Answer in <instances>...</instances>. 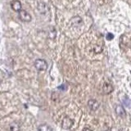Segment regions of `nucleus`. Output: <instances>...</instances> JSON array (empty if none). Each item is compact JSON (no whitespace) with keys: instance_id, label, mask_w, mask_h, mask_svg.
Returning a JSON list of instances; mask_svg holds the SVG:
<instances>
[{"instance_id":"nucleus-9","label":"nucleus","mask_w":131,"mask_h":131,"mask_svg":"<svg viewBox=\"0 0 131 131\" xmlns=\"http://www.w3.org/2000/svg\"><path fill=\"white\" fill-rule=\"evenodd\" d=\"M52 129L51 128V127L48 125H46V124L41 125L39 126V128H38V131H52Z\"/></svg>"},{"instance_id":"nucleus-1","label":"nucleus","mask_w":131,"mask_h":131,"mask_svg":"<svg viewBox=\"0 0 131 131\" xmlns=\"http://www.w3.org/2000/svg\"><path fill=\"white\" fill-rule=\"evenodd\" d=\"M35 67L37 71H43L48 68V64L46 61L43 59H37L35 61Z\"/></svg>"},{"instance_id":"nucleus-2","label":"nucleus","mask_w":131,"mask_h":131,"mask_svg":"<svg viewBox=\"0 0 131 131\" xmlns=\"http://www.w3.org/2000/svg\"><path fill=\"white\" fill-rule=\"evenodd\" d=\"M19 19L23 22H30L32 20V17L30 13L26 10H21L20 12H19Z\"/></svg>"},{"instance_id":"nucleus-12","label":"nucleus","mask_w":131,"mask_h":131,"mask_svg":"<svg viewBox=\"0 0 131 131\" xmlns=\"http://www.w3.org/2000/svg\"><path fill=\"white\" fill-rule=\"evenodd\" d=\"M2 83V80L1 79H0V84H1Z\"/></svg>"},{"instance_id":"nucleus-7","label":"nucleus","mask_w":131,"mask_h":131,"mask_svg":"<svg viewBox=\"0 0 131 131\" xmlns=\"http://www.w3.org/2000/svg\"><path fill=\"white\" fill-rule=\"evenodd\" d=\"M10 131H20V125L17 121H14L10 125Z\"/></svg>"},{"instance_id":"nucleus-5","label":"nucleus","mask_w":131,"mask_h":131,"mask_svg":"<svg viewBox=\"0 0 131 131\" xmlns=\"http://www.w3.org/2000/svg\"><path fill=\"white\" fill-rule=\"evenodd\" d=\"M88 105H89V107L92 111H96L99 107V103L94 99H90L88 102Z\"/></svg>"},{"instance_id":"nucleus-6","label":"nucleus","mask_w":131,"mask_h":131,"mask_svg":"<svg viewBox=\"0 0 131 131\" xmlns=\"http://www.w3.org/2000/svg\"><path fill=\"white\" fill-rule=\"evenodd\" d=\"M116 112L120 117H125V111L121 106H116Z\"/></svg>"},{"instance_id":"nucleus-3","label":"nucleus","mask_w":131,"mask_h":131,"mask_svg":"<svg viewBox=\"0 0 131 131\" xmlns=\"http://www.w3.org/2000/svg\"><path fill=\"white\" fill-rule=\"evenodd\" d=\"M73 124H74V122L71 119L67 116L62 120V122H61V126H62V128L65 129H69L72 127Z\"/></svg>"},{"instance_id":"nucleus-4","label":"nucleus","mask_w":131,"mask_h":131,"mask_svg":"<svg viewBox=\"0 0 131 131\" xmlns=\"http://www.w3.org/2000/svg\"><path fill=\"white\" fill-rule=\"evenodd\" d=\"M10 5H11V7L12 9L15 11V12H20L22 9H21V3H20L19 0H13V1H12L10 3Z\"/></svg>"},{"instance_id":"nucleus-11","label":"nucleus","mask_w":131,"mask_h":131,"mask_svg":"<svg viewBox=\"0 0 131 131\" xmlns=\"http://www.w3.org/2000/svg\"><path fill=\"white\" fill-rule=\"evenodd\" d=\"M82 131H93V130H91V129H89V128H84L83 130H82Z\"/></svg>"},{"instance_id":"nucleus-10","label":"nucleus","mask_w":131,"mask_h":131,"mask_svg":"<svg viewBox=\"0 0 131 131\" xmlns=\"http://www.w3.org/2000/svg\"><path fill=\"white\" fill-rule=\"evenodd\" d=\"M106 37V39H107V40H112L114 38V35L112 34V33H108Z\"/></svg>"},{"instance_id":"nucleus-13","label":"nucleus","mask_w":131,"mask_h":131,"mask_svg":"<svg viewBox=\"0 0 131 131\" xmlns=\"http://www.w3.org/2000/svg\"><path fill=\"white\" fill-rule=\"evenodd\" d=\"M121 131H123V130H121Z\"/></svg>"},{"instance_id":"nucleus-8","label":"nucleus","mask_w":131,"mask_h":131,"mask_svg":"<svg viewBox=\"0 0 131 131\" xmlns=\"http://www.w3.org/2000/svg\"><path fill=\"white\" fill-rule=\"evenodd\" d=\"M113 90V87L112 85L109 84V83H104V85H103V92L105 93H112Z\"/></svg>"}]
</instances>
